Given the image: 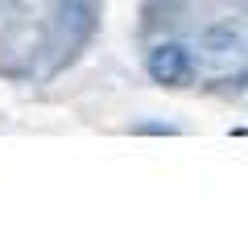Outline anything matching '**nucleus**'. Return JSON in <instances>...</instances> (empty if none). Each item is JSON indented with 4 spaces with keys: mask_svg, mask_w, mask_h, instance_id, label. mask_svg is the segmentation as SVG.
Instances as JSON below:
<instances>
[{
    "mask_svg": "<svg viewBox=\"0 0 248 248\" xmlns=\"http://www.w3.org/2000/svg\"><path fill=\"white\" fill-rule=\"evenodd\" d=\"M145 71L161 87H186L195 79V58H190V50L182 42H157L149 50V58H145Z\"/></svg>",
    "mask_w": 248,
    "mask_h": 248,
    "instance_id": "obj_1",
    "label": "nucleus"
}]
</instances>
